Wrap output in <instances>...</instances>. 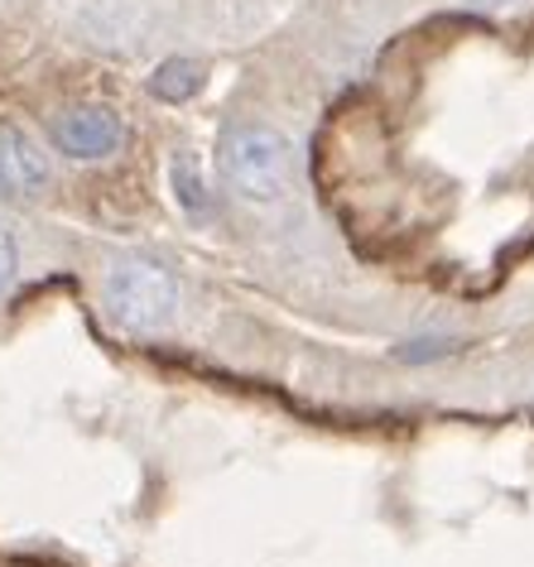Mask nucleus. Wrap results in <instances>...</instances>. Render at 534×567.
Wrapping results in <instances>:
<instances>
[{"label": "nucleus", "instance_id": "nucleus-1", "mask_svg": "<svg viewBox=\"0 0 534 567\" xmlns=\"http://www.w3.org/2000/svg\"><path fill=\"white\" fill-rule=\"evenodd\" d=\"M222 174L250 203H279L289 193V140L256 121L232 125L222 135Z\"/></svg>", "mask_w": 534, "mask_h": 567}, {"label": "nucleus", "instance_id": "nucleus-2", "mask_svg": "<svg viewBox=\"0 0 534 567\" xmlns=\"http://www.w3.org/2000/svg\"><path fill=\"white\" fill-rule=\"evenodd\" d=\"M178 308V284L168 275V265L150 260V255H125L106 269V313L121 328L150 332L164 328Z\"/></svg>", "mask_w": 534, "mask_h": 567}, {"label": "nucleus", "instance_id": "nucleus-3", "mask_svg": "<svg viewBox=\"0 0 534 567\" xmlns=\"http://www.w3.org/2000/svg\"><path fill=\"white\" fill-rule=\"evenodd\" d=\"M53 140H59V150L73 154V159H106V154L121 150L125 125L116 111H106V106H73L53 121Z\"/></svg>", "mask_w": 534, "mask_h": 567}, {"label": "nucleus", "instance_id": "nucleus-4", "mask_svg": "<svg viewBox=\"0 0 534 567\" xmlns=\"http://www.w3.org/2000/svg\"><path fill=\"white\" fill-rule=\"evenodd\" d=\"M49 183V159L39 154V145L24 131H0V193L10 197H30Z\"/></svg>", "mask_w": 534, "mask_h": 567}, {"label": "nucleus", "instance_id": "nucleus-5", "mask_svg": "<svg viewBox=\"0 0 534 567\" xmlns=\"http://www.w3.org/2000/svg\"><path fill=\"white\" fill-rule=\"evenodd\" d=\"M203 63H193V59H168L154 68V78H150V92L160 96V102H188V96H198L203 92Z\"/></svg>", "mask_w": 534, "mask_h": 567}, {"label": "nucleus", "instance_id": "nucleus-6", "mask_svg": "<svg viewBox=\"0 0 534 567\" xmlns=\"http://www.w3.org/2000/svg\"><path fill=\"white\" fill-rule=\"evenodd\" d=\"M174 197L188 212H207V188H203L198 164H193V159H174Z\"/></svg>", "mask_w": 534, "mask_h": 567}, {"label": "nucleus", "instance_id": "nucleus-7", "mask_svg": "<svg viewBox=\"0 0 534 567\" xmlns=\"http://www.w3.org/2000/svg\"><path fill=\"white\" fill-rule=\"evenodd\" d=\"M453 351H458L453 337H419V342H404L400 347V361H410V365H419V361H443V357H453Z\"/></svg>", "mask_w": 534, "mask_h": 567}, {"label": "nucleus", "instance_id": "nucleus-8", "mask_svg": "<svg viewBox=\"0 0 534 567\" xmlns=\"http://www.w3.org/2000/svg\"><path fill=\"white\" fill-rule=\"evenodd\" d=\"M16 240H10V231H0V293L16 284Z\"/></svg>", "mask_w": 534, "mask_h": 567}, {"label": "nucleus", "instance_id": "nucleus-9", "mask_svg": "<svg viewBox=\"0 0 534 567\" xmlns=\"http://www.w3.org/2000/svg\"><path fill=\"white\" fill-rule=\"evenodd\" d=\"M472 6H501V0H472Z\"/></svg>", "mask_w": 534, "mask_h": 567}]
</instances>
